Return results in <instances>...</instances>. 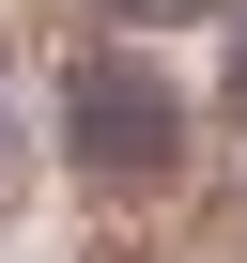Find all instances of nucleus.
<instances>
[{
	"instance_id": "1",
	"label": "nucleus",
	"mask_w": 247,
	"mask_h": 263,
	"mask_svg": "<svg viewBox=\"0 0 247 263\" xmlns=\"http://www.w3.org/2000/svg\"><path fill=\"white\" fill-rule=\"evenodd\" d=\"M62 140H77V171H170L186 108H170V78H155L139 47H93V62L62 78Z\"/></svg>"
},
{
	"instance_id": "2",
	"label": "nucleus",
	"mask_w": 247,
	"mask_h": 263,
	"mask_svg": "<svg viewBox=\"0 0 247 263\" xmlns=\"http://www.w3.org/2000/svg\"><path fill=\"white\" fill-rule=\"evenodd\" d=\"M232 108H247V0H232Z\"/></svg>"
},
{
	"instance_id": "3",
	"label": "nucleus",
	"mask_w": 247,
	"mask_h": 263,
	"mask_svg": "<svg viewBox=\"0 0 247 263\" xmlns=\"http://www.w3.org/2000/svg\"><path fill=\"white\" fill-rule=\"evenodd\" d=\"M108 16H201V0H108Z\"/></svg>"
}]
</instances>
